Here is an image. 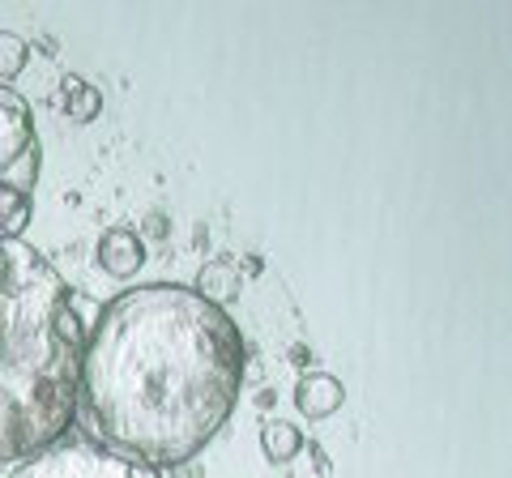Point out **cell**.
I'll return each instance as SVG.
<instances>
[{
  "label": "cell",
  "instance_id": "obj_1",
  "mask_svg": "<svg viewBox=\"0 0 512 478\" xmlns=\"http://www.w3.org/2000/svg\"><path fill=\"white\" fill-rule=\"evenodd\" d=\"M248 346L222 308L184 282L128 286L82 342L77 410L107 449L163 470L184 466L235 414Z\"/></svg>",
  "mask_w": 512,
  "mask_h": 478
},
{
  "label": "cell",
  "instance_id": "obj_2",
  "mask_svg": "<svg viewBox=\"0 0 512 478\" xmlns=\"http://www.w3.org/2000/svg\"><path fill=\"white\" fill-rule=\"evenodd\" d=\"M82 342L69 282L26 239H0V466L73 427Z\"/></svg>",
  "mask_w": 512,
  "mask_h": 478
},
{
  "label": "cell",
  "instance_id": "obj_3",
  "mask_svg": "<svg viewBox=\"0 0 512 478\" xmlns=\"http://www.w3.org/2000/svg\"><path fill=\"white\" fill-rule=\"evenodd\" d=\"M43 167L35 111L13 86H0V188H13L22 197H35Z\"/></svg>",
  "mask_w": 512,
  "mask_h": 478
},
{
  "label": "cell",
  "instance_id": "obj_4",
  "mask_svg": "<svg viewBox=\"0 0 512 478\" xmlns=\"http://www.w3.org/2000/svg\"><path fill=\"white\" fill-rule=\"evenodd\" d=\"M9 478H158V470L116 449L73 440V444H52V449L18 461V470Z\"/></svg>",
  "mask_w": 512,
  "mask_h": 478
},
{
  "label": "cell",
  "instance_id": "obj_5",
  "mask_svg": "<svg viewBox=\"0 0 512 478\" xmlns=\"http://www.w3.org/2000/svg\"><path fill=\"white\" fill-rule=\"evenodd\" d=\"M94 257H99L103 274H111V278H133V274H141V265H146V244H141L137 231L111 227V231H103L99 248H94Z\"/></svg>",
  "mask_w": 512,
  "mask_h": 478
},
{
  "label": "cell",
  "instance_id": "obj_6",
  "mask_svg": "<svg viewBox=\"0 0 512 478\" xmlns=\"http://www.w3.org/2000/svg\"><path fill=\"white\" fill-rule=\"evenodd\" d=\"M346 406V389L333 372H303L295 385V410L303 419H329Z\"/></svg>",
  "mask_w": 512,
  "mask_h": 478
},
{
  "label": "cell",
  "instance_id": "obj_7",
  "mask_svg": "<svg viewBox=\"0 0 512 478\" xmlns=\"http://www.w3.org/2000/svg\"><path fill=\"white\" fill-rule=\"evenodd\" d=\"M192 291H197L205 304L227 308V304H235V299H239V269L231 261H205Z\"/></svg>",
  "mask_w": 512,
  "mask_h": 478
},
{
  "label": "cell",
  "instance_id": "obj_8",
  "mask_svg": "<svg viewBox=\"0 0 512 478\" xmlns=\"http://www.w3.org/2000/svg\"><path fill=\"white\" fill-rule=\"evenodd\" d=\"M261 453L274 461V466H286V461H295L303 453V432L291 419H269L261 427Z\"/></svg>",
  "mask_w": 512,
  "mask_h": 478
},
{
  "label": "cell",
  "instance_id": "obj_9",
  "mask_svg": "<svg viewBox=\"0 0 512 478\" xmlns=\"http://www.w3.org/2000/svg\"><path fill=\"white\" fill-rule=\"evenodd\" d=\"M60 90H64V111H69V120H77V124H86V120H94L103 111L99 86L82 82V77H64Z\"/></svg>",
  "mask_w": 512,
  "mask_h": 478
},
{
  "label": "cell",
  "instance_id": "obj_10",
  "mask_svg": "<svg viewBox=\"0 0 512 478\" xmlns=\"http://www.w3.org/2000/svg\"><path fill=\"white\" fill-rule=\"evenodd\" d=\"M30 218H35V201L13 188H0V239H22Z\"/></svg>",
  "mask_w": 512,
  "mask_h": 478
},
{
  "label": "cell",
  "instance_id": "obj_11",
  "mask_svg": "<svg viewBox=\"0 0 512 478\" xmlns=\"http://www.w3.org/2000/svg\"><path fill=\"white\" fill-rule=\"evenodd\" d=\"M30 60V43L22 35H13V30H0V82H13Z\"/></svg>",
  "mask_w": 512,
  "mask_h": 478
}]
</instances>
